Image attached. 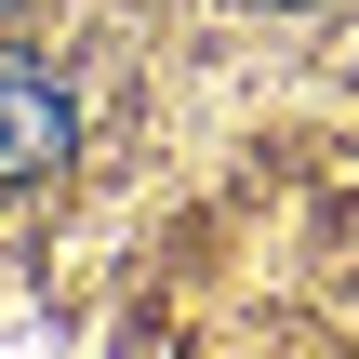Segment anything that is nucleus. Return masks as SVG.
Returning <instances> with one entry per match:
<instances>
[{
	"mask_svg": "<svg viewBox=\"0 0 359 359\" xmlns=\"http://www.w3.org/2000/svg\"><path fill=\"white\" fill-rule=\"evenodd\" d=\"M40 160H67V93L27 53H0V173H40Z\"/></svg>",
	"mask_w": 359,
	"mask_h": 359,
	"instance_id": "f257e3e1",
	"label": "nucleus"
}]
</instances>
